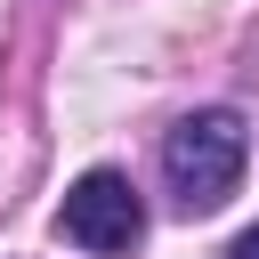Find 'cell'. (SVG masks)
Instances as JSON below:
<instances>
[{
    "label": "cell",
    "instance_id": "obj_3",
    "mask_svg": "<svg viewBox=\"0 0 259 259\" xmlns=\"http://www.w3.org/2000/svg\"><path fill=\"white\" fill-rule=\"evenodd\" d=\"M227 259H259V227H243V235L227 243Z\"/></svg>",
    "mask_w": 259,
    "mask_h": 259
},
{
    "label": "cell",
    "instance_id": "obj_2",
    "mask_svg": "<svg viewBox=\"0 0 259 259\" xmlns=\"http://www.w3.org/2000/svg\"><path fill=\"white\" fill-rule=\"evenodd\" d=\"M57 227H65V243H81V251H97V259H121V251L146 235V202H138V186H130L121 170H89V178L65 186Z\"/></svg>",
    "mask_w": 259,
    "mask_h": 259
},
{
    "label": "cell",
    "instance_id": "obj_1",
    "mask_svg": "<svg viewBox=\"0 0 259 259\" xmlns=\"http://www.w3.org/2000/svg\"><path fill=\"white\" fill-rule=\"evenodd\" d=\"M243 162H251V130H243V113H227V105H202V113H186V121L162 138V170H170V194H178L186 219H210V210L235 194Z\"/></svg>",
    "mask_w": 259,
    "mask_h": 259
}]
</instances>
